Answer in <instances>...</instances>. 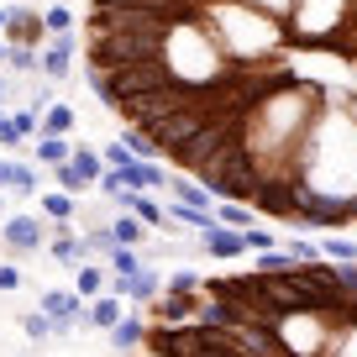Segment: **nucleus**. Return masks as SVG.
<instances>
[{
  "label": "nucleus",
  "instance_id": "dca6fc26",
  "mask_svg": "<svg viewBox=\"0 0 357 357\" xmlns=\"http://www.w3.org/2000/svg\"><path fill=\"white\" fill-rule=\"evenodd\" d=\"M37 158H43V163H68V158H74V142H68V137H37V147H32Z\"/></svg>",
  "mask_w": 357,
  "mask_h": 357
},
{
  "label": "nucleus",
  "instance_id": "aec40b11",
  "mask_svg": "<svg viewBox=\"0 0 357 357\" xmlns=\"http://www.w3.org/2000/svg\"><path fill=\"white\" fill-rule=\"evenodd\" d=\"M68 163L79 168V174L89 178V184H100V174H105V163H100V153H89V147H74V158Z\"/></svg>",
  "mask_w": 357,
  "mask_h": 357
},
{
  "label": "nucleus",
  "instance_id": "f8f14e48",
  "mask_svg": "<svg viewBox=\"0 0 357 357\" xmlns=\"http://www.w3.org/2000/svg\"><path fill=\"white\" fill-rule=\"evenodd\" d=\"M168 190H174V200H178V205H190V211H211V190H205V184H195L190 174L168 178ZM211 215H215V211H211Z\"/></svg>",
  "mask_w": 357,
  "mask_h": 357
},
{
  "label": "nucleus",
  "instance_id": "f257e3e1",
  "mask_svg": "<svg viewBox=\"0 0 357 357\" xmlns=\"http://www.w3.org/2000/svg\"><path fill=\"white\" fill-rule=\"evenodd\" d=\"M84 74L211 195L357 231V0H89Z\"/></svg>",
  "mask_w": 357,
  "mask_h": 357
},
{
  "label": "nucleus",
  "instance_id": "cd10ccee",
  "mask_svg": "<svg viewBox=\"0 0 357 357\" xmlns=\"http://www.w3.org/2000/svg\"><path fill=\"white\" fill-rule=\"evenodd\" d=\"M11 63L22 74H37V47H11Z\"/></svg>",
  "mask_w": 357,
  "mask_h": 357
},
{
  "label": "nucleus",
  "instance_id": "412c9836",
  "mask_svg": "<svg viewBox=\"0 0 357 357\" xmlns=\"http://www.w3.org/2000/svg\"><path fill=\"white\" fill-rule=\"evenodd\" d=\"M200 279H205V273L178 268V273H168V279H163V294H195V289H200Z\"/></svg>",
  "mask_w": 357,
  "mask_h": 357
},
{
  "label": "nucleus",
  "instance_id": "c756f323",
  "mask_svg": "<svg viewBox=\"0 0 357 357\" xmlns=\"http://www.w3.org/2000/svg\"><path fill=\"white\" fill-rule=\"evenodd\" d=\"M0 289H6V294L22 289V268H16V263H0Z\"/></svg>",
  "mask_w": 357,
  "mask_h": 357
},
{
  "label": "nucleus",
  "instance_id": "0eeeda50",
  "mask_svg": "<svg viewBox=\"0 0 357 357\" xmlns=\"http://www.w3.org/2000/svg\"><path fill=\"white\" fill-rule=\"evenodd\" d=\"M116 174H121V190H132V195H142V190H158V184H168V174H163V168H158V163H142V158L121 163Z\"/></svg>",
  "mask_w": 357,
  "mask_h": 357
},
{
  "label": "nucleus",
  "instance_id": "4be33fe9",
  "mask_svg": "<svg viewBox=\"0 0 357 357\" xmlns=\"http://www.w3.org/2000/svg\"><path fill=\"white\" fill-rule=\"evenodd\" d=\"M215 221L231 226V231H247V226H252V211H247V205H236V200H226L221 211H215Z\"/></svg>",
  "mask_w": 357,
  "mask_h": 357
},
{
  "label": "nucleus",
  "instance_id": "b1692460",
  "mask_svg": "<svg viewBox=\"0 0 357 357\" xmlns=\"http://www.w3.org/2000/svg\"><path fill=\"white\" fill-rule=\"evenodd\" d=\"M43 215H47V221H58V226H63L68 215H74V195H43Z\"/></svg>",
  "mask_w": 357,
  "mask_h": 357
},
{
  "label": "nucleus",
  "instance_id": "7c9ffc66",
  "mask_svg": "<svg viewBox=\"0 0 357 357\" xmlns=\"http://www.w3.org/2000/svg\"><path fill=\"white\" fill-rule=\"evenodd\" d=\"M6 22H11V6H0V37H6Z\"/></svg>",
  "mask_w": 357,
  "mask_h": 357
},
{
  "label": "nucleus",
  "instance_id": "39448f33",
  "mask_svg": "<svg viewBox=\"0 0 357 357\" xmlns=\"http://www.w3.org/2000/svg\"><path fill=\"white\" fill-rule=\"evenodd\" d=\"M6 43H11V47H43V11L11 6V22H6Z\"/></svg>",
  "mask_w": 357,
  "mask_h": 357
},
{
  "label": "nucleus",
  "instance_id": "6ab92c4d",
  "mask_svg": "<svg viewBox=\"0 0 357 357\" xmlns=\"http://www.w3.org/2000/svg\"><path fill=\"white\" fill-rule=\"evenodd\" d=\"M43 32H47V37L74 32V11H68V6H47V11H43Z\"/></svg>",
  "mask_w": 357,
  "mask_h": 357
},
{
  "label": "nucleus",
  "instance_id": "9d476101",
  "mask_svg": "<svg viewBox=\"0 0 357 357\" xmlns=\"http://www.w3.org/2000/svg\"><path fill=\"white\" fill-rule=\"evenodd\" d=\"M126 294H132V300H142V305H153L158 294H163V273H158V268H137L132 279L121 284V300Z\"/></svg>",
  "mask_w": 357,
  "mask_h": 357
},
{
  "label": "nucleus",
  "instance_id": "bb28decb",
  "mask_svg": "<svg viewBox=\"0 0 357 357\" xmlns=\"http://www.w3.org/2000/svg\"><path fill=\"white\" fill-rule=\"evenodd\" d=\"M22 331L32 336V342H43V336H53V321H47L43 310H32V315H22Z\"/></svg>",
  "mask_w": 357,
  "mask_h": 357
},
{
  "label": "nucleus",
  "instance_id": "4468645a",
  "mask_svg": "<svg viewBox=\"0 0 357 357\" xmlns=\"http://www.w3.org/2000/svg\"><path fill=\"white\" fill-rule=\"evenodd\" d=\"M74 121H79V116L68 111V105H47V111H43V132H37V137H68Z\"/></svg>",
  "mask_w": 357,
  "mask_h": 357
},
{
  "label": "nucleus",
  "instance_id": "6e6552de",
  "mask_svg": "<svg viewBox=\"0 0 357 357\" xmlns=\"http://www.w3.org/2000/svg\"><path fill=\"white\" fill-rule=\"evenodd\" d=\"M121 321H126L121 294H100V300L84 305V326H95V331H111V326H121Z\"/></svg>",
  "mask_w": 357,
  "mask_h": 357
},
{
  "label": "nucleus",
  "instance_id": "423d86ee",
  "mask_svg": "<svg viewBox=\"0 0 357 357\" xmlns=\"http://www.w3.org/2000/svg\"><path fill=\"white\" fill-rule=\"evenodd\" d=\"M200 242H205V252L221 257V263H231V257H242V252H247V247H242V231H231V226H221V221L205 226Z\"/></svg>",
  "mask_w": 357,
  "mask_h": 357
},
{
  "label": "nucleus",
  "instance_id": "9b49d317",
  "mask_svg": "<svg viewBox=\"0 0 357 357\" xmlns=\"http://www.w3.org/2000/svg\"><path fill=\"white\" fill-rule=\"evenodd\" d=\"M0 190H16V195H43L37 190V174L26 163H11V158H0Z\"/></svg>",
  "mask_w": 357,
  "mask_h": 357
},
{
  "label": "nucleus",
  "instance_id": "f03ea898",
  "mask_svg": "<svg viewBox=\"0 0 357 357\" xmlns=\"http://www.w3.org/2000/svg\"><path fill=\"white\" fill-rule=\"evenodd\" d=\"M74 53H79V37H74V32L47 37V47H37V68H43V79H47V84L68 79V68H74Z\"/></svg>",
  "mask_w": 357,
  "mask_h": 357
},
{
  "label": "nucleus",
  "instance_id": "2eb2a0df",
  "mask_svg": "<svg viewBox=\"0 0 357 357\" xmlns=\"http://www.w3.org/2000/svg\"><path fill=\"white\" fill-rule=\"evenodd\" d=\"M111 347L116 352H132V347H142V336H147V321H121V326H111Z\"/></svg>",
  "mask_w": 357,
  "mask_h": 357
},
{
  "label": "nucleus",
  "instance_id": "20e7f679",
  "mask_svg": "<svg viewBox=\"0 0 357 357\" xmlns=\"http://www.w3.org/2000/svg\"><path fill=\"white\" fill-rule=\"evenodd\" d=\"M43 221L37 215H6V226H0V242L11 247V252H37L43 247Z\"/></svg>",
  "mask_w": 357,
  "mask_h": 357
},
{
  "label": "nucleus",
  "instance_id": "393cba45",
  "mask_svg": "<svg viewBox=\"0 0 357 357\" xmlns=\"http://www.w3.org/2000/svg\"><path fill=\"white\" fill-rule=\"evenodd\" d=\"M242 247H247V252H279V236H273V231H257V226H247V231H242Z\"/></svg>",
  "mask_w": 357,
  "mask_h": 357
},
{
  "label": "nucleus",
  "instance_id": "a211bd4d",
  "mask_svg": "<svg viewBox=\"0 0 357 357\" xmlns=\"http://www.w3.org/2000/svg\"><path fill=\"white\" fill-rule=\"evenodd\" d=\"M321 257H326V263H357V242H352V236H326Z\"/></svg>",
  "mask_w": 357,
  "mask_h": 357
},
{
  "label": "nucleus",
  "instance_id": "5701e85b",
  "mask_svg": "<svg viewBox=\"0 0 357 357\" xmlns=\"http://www.w3.org/2000/svg\"><path fill=\"white\" fill-rule=\"evenodd\" d=\"M53 174H58V190H63V195H84V190H89V178L79 174L74 163H58Z\"/></svg>",
  "mask_w": 357,
  "mask_h": 357
},
{
  "label": "nucleus",
  "instance_id": "1a4fd4ad",
  "mask_svg": "<svg viewBox=\"0 0 357 357\" xmlns=\"http://www.w3.org/2000/svg\"><path fill=\"white\" fill-rule=\"evenodd\" d=\"M105 284H111V268H100V263H79V268H74V294H79L84 305L100 300Z\"/></svg>",
  "mask_w": 357,
  "mask_h": 357
},
{
  "label": "nucleus",
  "instance_id": "2f4dec72",
  "mask_svg": "<svg viewBox=\"0 0 357 357\" xmlns=\"http://www.w3.org/2000/svg\"><path fill=\"white\" fill-rule=\"evenodd\" d=\"M6 58H11V43H6V37H0V63H6Z\"/></svg>",
  "mask_w": 357,
  "mask_h": 357
},
{
  "label": "nucleus",
  "instance_id": "c85d7f7f",
  "mask_svg": "<svg viewBox=\"0 0 357 357\" xmlns=\"http://www.w3.org/2000/svg\"><path fill=\"white\" fill-rule=\"evenodd\" d=\"M100 163H105V168H121V163H132V153H126V142H111V147H105V153H100Z\"/></svg>",
  "mask_w": 357,
  "mask_h": 357
},
{
  "label": "nucleus",
  "instance_id": "7ed1b4c3",
  "mask_svg": "<svg viewBox=\"0 0 357 357\" xmlns=\"http://www.w3.org/2000/svg\"><path fill=\"white\" fill-rule=\"evenodd\" d=\"M37 310L53 321V331H74L79 321H84V300L79 294H63V289H43V305Z\"/></svg>",
  "mask_w": 357,
  "mask_h": 357
},
{
  "label": "nucleus",
  "instance_id": "f3484780",
  "mask_svg": "<svg viewBox=\"0 0 357 357\" xmlns=\"http://www.w3.org/2000/svg\"><path fill=\"white\" fill-rule=\"evenodd\" d=\"M53 257H58V263H84V242L68 231V221L58 226V236H53Z\"/></svg>",
  "mask_w": 357,
  "mask_h": 357
},
{
  "label": "nucleus",
  "instance_id": "a878e982",
  "mask_svg": "<svg viewBox=\"0 0 357 357\" xmlns=\"http://www.w3.org/2000/svg\"><path fill=\"white\" fill-rule=\"evenodd\" d=\"M279 252L289 257V263H315V257H321V247H315V242H284Z\"/></svg>",
  "mask_w": 357,
  "mask_h": 357
},
{
  "label": "nucleus",
  "instance_id": "ddd939ff",
  "mask_svg": "<svg viewBox=\"0 0 357 357\" xmlns=\"http://www.w3.org/2000/svg\"><path fill=\"white\" fill-rule=\"evenodd\" d=\"M111 242H116V247H137V242H147V226L137 221L132 211H121V215L111 221Z\"/></svg>",
  "mask_w": 357,
  "mask_h": 357
}]
</instances>
